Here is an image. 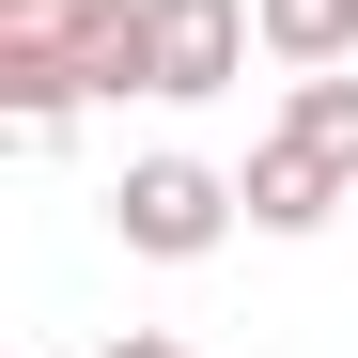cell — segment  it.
I'll return each instance as SVG.
<instances>
[{"label": "cell", "mask_w": 358, "mask_h": 358, "mask_svg": "<svg viewBox=\"0 0 358 358\" xmlns=\"http://www.w3.org/2000/svg\"><path fill=\"white\" fill-rule=\"evenodd\" d=\"M234 203H250V187H218L203 156H141L125 187H109V234H125L141 265H203L218 234H234Z\"/></svg>", "instance_id": "2"}, {"label": "cell", "mask_w": 358, "mask_h": 358, "mask_svg": "<svg viewBox=\"0 0 358 358\" xmlns=\"http://www.w3.org/2000/svg\"><path fill=\"white\" fill-rule=\"evenodd\" d=\"M250 16H265V63H296V78L358 63V0H250Z\"/></svg>", "instance_id": "5"}, {"label": "cell", "mask_w": 358, "mask_h": 358, "mask_svg": "<svg viewBox=\"0 0 358 358\" xmlns=\"http://www.w3.org/2000/svg\"><path fill=\"white\" fill-rule=\"evenodd\" d=\"M109 358H187V343H156V327H125V343H109Z\"/></svg>", "instance_id": "7"}, {"label": "cell", "mask_w": 358, "mask_h": 358, "mask_svg": "<svg viewBox=\"0 0 358 358\" xmlns=\"http://www.w3.org/2000/svg\"><path fill=\"white\" fill-rule=\"evenodd\" d=\"M234 187H250V234H327V218H343V171L296 141V125H280L250 171H234Z\"/></svg>", "instance_id": "4"}, {"label": "cell", "mask_w": 358, "mask_h": 358, "mask_svg": "<svg viewBox=\"0 0 358 358\" xmlns=\"http://www.w3.org/2000/svg\"><path fill=\"white\" fill-rule=\"evenodd\" d=\"M141 47H156V94H171V109H203V94L250 78L265 16H250V0H141Z\"/></svg>", "instance_id": "3"}, {"label": "cell", "mask_w": 358, "mask_h": 358, "mask_svg": "<svg viewBox=\"0 0 358 358\" xmlns=\"http://www.w3.org/2000/svg\"><path fill=\"white\" fill-rule=\"evenodd\" d=\"M280 125H296V141H312L343 187H358V78H343V63H312V78H296V109H280Z\"/></svg>", "instance_id": "6"}, {"label": "cell", "mask_w": 358, "mask_h": 358, "mask_svg": "<svg viewBox=\"0 0 358 358\" xmlns=\"http://www.w3.org/2000/svg\"><path fill=\"white\" fill-rule=\"evenodd\" d=\"M109 16H125V0H0V109H16L31 156L63 141V109L94 94V31Z\"/></svg>", "instance_id": "1"}]
</instances>
